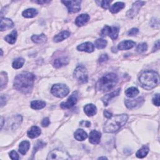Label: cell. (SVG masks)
<instances>
[{"label": "cell", "instance_id": "1", "mask_svg": "<svg viewBox=\"0 0 160 160\" xmlns=\"http://www.w3.org/2000/svg\"><path fill=\"white\" fill-rule=\"evenodd\" d=\"M35 76L29 72H24L17 75L14 80L15 88L24 94L31 92L33 88Z\"/></svg>", "mask_w": 160, "mask_h": 160}, {"label": "cell", "instance_id": "2", "mask_svg": "<svg viewBox=\"0 0 160 160\" xmlns=\"http://www.w3.org/2000/svg\"><path fill=\"white\" fill-rule=\"evenodd\" d=\"M128 119V116L125 114L112 116L105 123L103 128L104 132L108 133H113L118 132L126 123Z\"/></svg>", "mask_w": 160, "mask_h": 160}, {"label": "cell", "instance_id": "3", "mask_svg": "<svg viewBox=\"0 0 160 160\" xmlns=\"http://www.w3.org/2000/svg\"><path fill=\"white\" fill-rule=\"evenodd\" d=\"M139 81L144 89L149 90L159 84V76L158 73L154 71H146L140 75Z\"/></svg>", "mask_w": 160, "mask_h": 160}, {"label": "cell", "instance_id": "4", "mask_svg": "<svg viewBox=\"0 0 160 160\" xmlns=\"http://www.w3.org/2000/svg\"><path fill=\"white\" fill-rule=\"evenodd\" d=\"M118 81V76L115 73H108L99 80L96 88L100 92H106L113 89Z\"/></svg>", "mask_w": 160, "mask_h": 160}, {"label": "cell", "instance_id": "5", "mask_svg": "<svg viewBox=\"0 0 160 160\" xmlns=\"http://www.w3.org/2000/svg\"><path fill=\"white\" fill-rule=\"evenodd\" d=\"M69 93L70 89L68 87L64 84H56L51 88V93L54 97L59 98L67 97Z\"/></svg>", "mask_w": 160, "mask_h": 160}, {"label": "cell", "instance_id": "6", "mask_svg": "<svg viewBox=\"0 0 160 160\" xmlns=\"http://www.w3.org/2000/svg\"><path fill=\"white\" fill-rule=\"evenodd\" d=\"M74 78L81 84H84L88 82V75L86 68L83 66L78 67L74 71Z\"/></svg>", "mask_w": 160, "mask_h": 160}, {"label": "cell", "instance_id": "7", "mask_svg": "<svg viewBox=\"0 0 160 160\" xmlns=\"http://www.w3.org/2000/svg\"><path fill=\"white\" fill-rule=\"evenodd\" d=\"M71 159L69 154L65 151L61 149H56L51 151L49 154L48 155L47 159Z\"/></svg>", "mask_w": 160, "mask_h": 160}, {"label": "cell", "instance_id": "8", "mask_svg": "<svg viewBox=\"0 0 160 160\" xmlns=\"http://www.w3.org/2000/svg\"><path fill=\"white\" fill-rule=\"evenodd\" d=\"M119 34V28L116 26H109L106 25L102 30L101 35L102 37L109 36L112 40H116Z\"/></svg>", "mask_w": 160, "mask_h": 160}, {"label": "cell", "instance_id": "9", "mask_svg": "<svg viewBox=\"0 0 160 160\" xmlns=\"http://www.w3.org/2000/svg\"><path fill=\"white\" fill-rule=\"evenodd\" d=\"M62 3L67 6L71 13H78L81 10V1H62Z\"/></svg>", "mask_w": 160, "mask_h": 160}, {"label": "cell", "instance_id": "10", "mask_svg": "<svg viewBox=\"0 0 160 160\" xmlns=\"http://www.w3.org/2000/svg\"><path fill=\"white\" fill-rule=\"evenodd\" d=\"M78 102V93L74 92L68 98L66 102H63L60 106L62 109H70L73 107Z\"/></svg>", "mask_w": 160, "mask_h": 160}, {"label": "cell", "instance_id": "11", "mask_svg": "<svg viewBox=\"0 0 160 160\" xmlns=\"http://www.w3.org/2000/svg\"><path fill=\"white\" fill-rule=\"evenodd\" d=\"M145 100L143 97H139L135 100H126L124 102L126 106L130 110L140 107L144 103Z\"/></svg>", "mask_w": 160, "mask_h": 160}, {"label": "cell", "instance_id": "12", "mask_svg": "<svg viewBox=\"0 0 160 160\" xmlns=\"http://www.w3.org/2000/svg\"><path fill=\"white\" fill-rule=\"evenodd\" d=\"M145 4V2L137 1L133 3L132 8L128 11L127 16L130 18H133L135 17L139 12L141 6H143Z\"/></svg>", "mask_w": 160, "mask_h": 160}, {"label": "cell", "instance_id": "13", "mask_svg": "<svg viewBox=\"0 0 160 160\" xmlns=\"http://www.w3.org/2000/svg\"><path fill=\"white\" fill-rule=\"evenodd\" d=\"M102 133L97 130H93L89 133V142L93 145H97L100 142Z\"/></svg>", "mask_w": 160, "mask_h": 160}, {"label": "cell", "instance_id": "14", "mask_svg": "<svg viewBox=\"0 0 160 160\" xmlns=\"http://www.w3.org/2000/svg\"><path fill=\"white\" fill-rule=\"evenodd\" d=\"M68 63H69V59L67 57H65V56L59 57L54 59L53 62V67L56 68H59L63 66L68 65Z\"/></svg>", "mask_w": 160, "mask_h": 160}, {"label": "cell", "instance_id": "15", "mask_svg": "<svg viewBox=\"0 0 160 160\" xmlns=\"http://www.w3.org/2000/svg\"><path fill=\"white\" fill-rule=\"evenodd\" d=\"M14 26L13 22L8 18H2L1 25H0V29L2 31L12 28Z\"/></svg>", "mask_w": 160, "mask_h": 160}, {"label": "cell", "instance_id": "16", "mask_svg": "<svg viewBox=\"0 0 160 160\" xmlns=\"http://www.w3.org/2000/svg\"><path fill=\"white\" fill-rule=\"evenodd\" d=\"M135 45H136L135 42H134L133 41L126 40V41H122L120 43H119V45L118 46V49L119 50H130V49H132V48H133L135 46Z\"/></svg>", "mask_w": 160, "mask_h": 160}, {"label": "cell", "instance_id": "17", "mask_svg": "<svg viewBox=\"0 0 160 160\" xmlns=\"http://www.w3.org/2000/svg\"><path fill=\"white\" fill-rule=\"evenodd\" d=\"M41 133V129L37 126H32L28 132V136L29 138L33 139L38 137Z\"/></svg>", "mask_w": 160, "mask_h": 160}, {"label": "cell", "instance_id": "18", "mask_svg": "<svg viewBox=\"0 0 160 160\" xmlns=\"http://www.w3.org/2000/svg\"><path fill=\"white\" fill-rule=\"evenodd\" d=\"M120 91H121V89L119 88V89L115 90V91L112 92L111 93L106 94V95L105 96V97H103L102 98V101H103V102L104 103V105H105V106H108V105L110 101L112 98H115V97H117L118 95H119V93H120Z\"/></svg>", "mask_w": 160, "mask_h": 160}, {"label": "cell", "instance_id": "19", "mask_svg": "<svg viewBox=\"0 0 160 160\" xmlns=\"http://www.w3.org/2000/svg\"><path fill=\"white\" fill-rule=\"evenodd\" d=\"M78 50L87 53H91L94 51V45L89 42L84 43L77 47Z\"/></svg>", "mask_w": 160, "mask_h": 160}, {"label": "cell", "instance_id": "20", "mask_svg": "<svg viewBox=\"0 0 160 160\" xmlns=\"http://www.w3.org/2000/svg\"><path fill=\"white\" fill-rule=\"evenodd\" d=\"M84 111L85 114L88 116H93L97 113V108L93 104H88L84 107Z\"/></svg>", "mask_w": 160, "mask_h": 160}, {"label": "cell", "instance_id": "21", "mask_svg": "<svg viewBox=\"0 0 160 160\" xmlns=\"http://www.w3.org/2000/svg\"><path fill=\"white\" fill-rule=\"evenodd\" d=\"M89 19V16L87 14H82L78 16L76 20L75 23L78 26H82L84 25Z\"/></svg>", "mask_w": 160, "mask_h": 160}, {"label": "cell", "instance_id": "22", "mask_svg": "<svg viewBox=\"0 0 160 160\" xmlns=\"http://www.w3.org/2000/svg\"><path fill=\"white\" fill-rule=\"evenodd\" d=\"M70 32H69L68 31H63L61 32L60 33L56 35L54 37L53 40L54 42H56V43L61 42L64 40L67 39L68 37H70Z\"/></svg>", "mask_w": 160, "mask_h": 160}, {"label": "cell", "instance_id": "23", "mask_svg": "<svg viewBox=\"0 0 160 160\" xmlns=\"http://www.w3.org/2000/svg\"><path fill=\"white\" fill-rule=\"evenodd\" d=\"M31 40L37 44H43L46 42L47 38L44 34H41L39 35H35L31 37Z\"/></svg>", "mask_w": 160, "mask_h": 160}, {"label": "cell", "instance_id": "24", "mask_svg": "<svg viewBox=\"0 0 160 160\" xmlns=\"http://www.w3.org/2000/svg\"><path fill=\"white\" fill-rule=\"evenodd\" d=\"M37 15H38V11L34 8L27 9V10H24L22 13L23 16L24 18H34Z\"/></svg>", "mask_w": 160, "mask_h": 160}, {"label": "cell", "instance_id": "25", "mask_svg": "<svg viewBox=\"0 0 160 160\" xmlns=\"http://www.w3.org/2000/svg\"><path fill=\"white\" fill-rule=\"evenodd\" d=\"M87 137V133L82 129H78L75 133V138L78 141H83L86 139Z\"/></svg>", "mask_w": 160, "mask_h": 160}, {"label": "cell", "instance_id": "26", "mask_svg": "<svg viewBox=\"0 0 160 160\" xmlns=\"http://www.w3.org/2000/svg\"><path fill=\"white\" fill-rule=\"evenodd\" d=\"M30 147V143L28 141H22L19 146V153L24 155L25 154Z\"/></svg>", "mask_w": 160, "mask_h": 160}, {"label": "cell", "instance_id": "27", "mask_svg": "<svg viewBox=\"0 0 160 160\" xmlns=\"http://www.w3.org/2000/svg\"><path fill=\"white\" fill-rule=\"evenodd\" d=\"M125 94L128 98H134L139 94V90L135 87H131L126 90Z\"/></svg>", "mask_w": 160, "mask_h": 160}, {"label": "cell", "instance_id": "28", "mask_svg": "<svg viewBox=\"0 0 160 160\" xmlns=\"http://www.w3.org/2000/svg\"><path fill=\"white\" fill-rule=\"evenodd\" d=\"M124 3L123 2H117L116 3H115L114 5H113L111 6V7L110 8V11L112 13H118L119 11H121L122 9H123L124 8Z\"/></svg>", "mask_w": 160, "mask_h": 160}, {"label": "cell", "instance_id": "29", "mask_svg": "<svg viewBox=\"0 0 160 160\" xmlns=\"http://www.w3.org/2000/svg\"><path fill=\"white\" fill-rule=\"evenodd\" d=\"M46 106V103L43 101H33L31 102V107L34 110H40Z\"/></svg>", "mask_w": 160, "mask_h": 160}, {"label": "cell", "instance_id": "30", "mask_svg": "<svg viewBox=\"0 0 160 160\" xmlns=\"http://www.w3.org/2000/svg\"><path fill=\"white\" fill-rule=\"evenodd\" d=\"M17 38V32L16 30H14L11 32V33L7 35L5 37V41L10 44H14L16 41Z\"/></svg>", "mask_w": 160, "mask_h": 160}, {"label": "cell", "instance_id": "31", "mask_svg": "<svg viewBox=\"0 0 160 160\" xmlns=\"http://www.w3.org/2000/svg\"><path fill=\"white\" fill-rule=\"evenodd\" d=\"M148 152H149L148 147L146 146H144L137 151L136 155L138 158H143L148 154Z\"/></svg>", "mask_w": 160, "mask_h": 160}, {"label": "cell", "instance_id": "32", "mask_svg": "<svg viewBox=\"0 0 160 160\" xmlns=\"http://www.w3.org/2000/svg\"><path fill=\"white\" fill-rule=\"evenodd\" d=\"M24 63V59L22 58H18L16 59L13 63V68L15 69H19L21 68Z\"/></svg>", "mask_w": 160, "mask_h": 160}, {"label": "cell", "instance_id": "33", "mask_svg": "<svg viewBox=\"0 0 160 160\" xmlns=\"http://www.w3.org/2000/svg\"><path fill=\"white\" fill-rule=\"evenodd\" d=\"M94 45L98 49H103L107 45V41L104 39H98L95 41Z\"/></svg>", "mask_w": 160, "mask_h": 160}, {"label": "cell", "instance_id": "34", "mask_svg": "<svg viewBox=\"0 0 160 160\" xmlns=\"http://www.w3.org/2000/svg\"><path fill=\"white\" fill-rule=\"evenodd\" d=\"M0 79H1V89H3L8 83L7 74L5 72H2L1 75H0Z\"/></svg>", "mask_w": 160, "mask_h": 160}, {"label": "cell", "instance_id": "35", "mask_svg": "<svg viewBox=\"0 0 160 160\" xmlns=\"http://www.w3.org/2000/svg\"><path fill=\"white\" fill-rule=\"evenodd\" d=\"M147 48H148L147 44L146 43H141L138 45V46L136 48V51L139 53H143L145 51H146Z\"/></svg>", "mask_w": 160, "mask_h": 160}, {"label": "cell", "instance_id": "36", "mask_svg": "<svg viewBox=\"0 0 160 160\" xmlns=\"http://www.w3.org/2000/svg\"><path fill=\"white\" fill-rule=\"evenodd\" d=\"M45 143H43L42 141H38L37 142V143L36 144V145L35 146V147H34V149H33V153H36L38 149H41V148H42L43 147H44L45 146Z\"/></svg>", "mask_w": 160, "mask_h": 160}, {"label": "cell", "instance_id": "37", "mask_svg": "<svg viewBox=\"0 0 160 160\" xmlns=\"http://www.w3.org/2000/svg\"><path fill=\"white\" fill-rule=\"evenodd\" d=\"M152 102H153V103L157 106H159V94H156L152 100Z\"/></svg>", "mask_w": 160, "mask_h": 160}, {"label": "cell", "instance_id": "38", "mask_svg": "<svg viewBox=\"0 0 160 160\" xmlns=\"http://www.w3.org/2000/svg\"><path fill=\"white\" fill-rule=\"evenodd\" d=\"M9 97L6 94H2L1 95V107L2 108L4 105H5V104L6 103Z\"/></svg>", "mask_w": 160, "mask_h": 160}, {"label": "cell", "instance_id": "39", "mask_svg": "<svg viewBox=\"0 0 160 160\" xmlns=\"http://www.w3.org/2000/svg\"><path fill=\"white\" fill-rule=\"evenodd\" d=\"M99 2L100 3V5H101V6L105 10H106L109 8L110 4L111 3L110 1H101V2Z\"/></svg>", "mask_w": 160, "mask_h": 160}, {"label": "cell", "instance_id": "40", "mask_svg": "<svg viewBox=\"0 0 160 160\" xmlns=\"http://www.w3.org/2000/svg\"><path fill=\"white\" fill-rule=\"evenodd\" d=\"M10 156L11 159H13V160H18V159H19V155H18V153H17L15 151H14V150L11 151L10 153Z\"/></svg>", "mask_w": 160, "mask_h": 160}, {"label": "cell", "instance_id": "41", "mask_svg": "<svg viewBox=\"0 0 160 160\" xmlns=\"http://www.w3.org/2000/svg\"><path fill=\"white\" fill-rule=\"evenodd\" d=\"M138 31H139L138 29H137V28H133L130 31H128V35L129 36H135V35L138 34Z\"/></svg>", "mask_w": 160, "mask_h": 160}, {"label": "cell", "instance_id": "42", "mask_svg": "<svg viewBox=\"0 0 160 160\" xmlns=\"http://www.w3.org/2000/svg\"><path fill=\"white\" fill-rule=\"evenodd\" d=\"M108 59V55L106 54H103L100 56V57L99 58V62L100 63H104V62L106 61Z\"/></svg>", "mask_w": 160, "mask_h": 160}, {"label": "cell", "instance_id": "43", "mask_svg": "<svg viewBox=\"0 0 160 160\" xmlns=\"http://www.w3.org/2000/svg\"><path fill=\"white\" fill-rule=\"evenodd\" d=\"M50 124V121L49 119L48 118H45L43 119L42 122H41V125L43 127H47L48 126V125Z\"/></svg>", "mask_w": 160, "mask_h": 160}, {"label": "cell", "instance_id": "44", "mask_svg": "<svg viewBox=\"0 0 160 160\" xmlns=\"http://www.w3.org/2000/svg\"><path fill=\"white\" fill-rule=\"evenodd\" d=\"M81 126H84V127H89L91 126V123L88 121H82L80 123Z\"/></svg>", "mask_w": 160, "mask_h": 160}, {"label": "cell", "instance_id": "45", "mask_svg": "<svg viewBox=\"0 0 160 160\" xmlns=\"http://www.w3.org/2000/svg\"><path fill=\"white\" fill-rule=\"evenodd\" d=\"M104 115L107 118H110L112 116V114L110 112L108 111L107 110H105L104 111Z\"/></svg>", "mask_w": 160, "mask_h": 160}, {"label": "cell", "instance_id": "46", "mask_svg": "<svg viewBox=\"0 0 160 160\" xmlns=\"http://www.w3.org/2000/svg\"><path fill=\"white\" fill-rule=\"evenodd\" d=\"M159 48V41H157V42L155 43L154 46V48H153V51H157L158 50Z\"/></svg>", "mask_w": 160, "mask_h": 160}, {"label": "cell", "instance_id": "47", "mask_svg": "<svg viewBox=\"0 0 160 160\" xmlns=\"http://www.w3.org/2000/svg\"><path fill=\"white\" fill-rule=\"evenodd\" d=\"M35 2L38 3V4H40V5H43V4L50 3V1H37V2Z\"/></svg>", "mask_w": 160, "mask_h": 160}, {"label": "cell", "instance_id": "48", "mask_svg": "<svg viewBox=\"0 0 160 160\" xmlns=\"http://www.w3.org/2000/svg\"><path fill=\"white\" fill-rule=\"evenodd\" d=\"M3 122H4L3 118L2 117V118H1V129H2V128L3 126Z\"/></svg>", "mask_w": 160, "mask_h": 160}, {"label": "cell", "instance_id": "49", "mask_svg": "<svg viewBox=\"0 0 160 160\" xmlns=\"http://www.w3.org/2000/svg\"><path fill=\"white\" fill-rule=\"evenodd\" d=\"M98 159H107V158H106V157H100Z\"/></svg>", "mask_w": 160, "mask_h": 160}]
</instances>
